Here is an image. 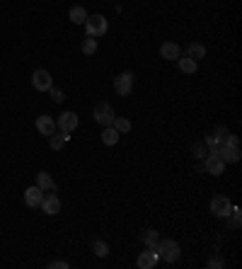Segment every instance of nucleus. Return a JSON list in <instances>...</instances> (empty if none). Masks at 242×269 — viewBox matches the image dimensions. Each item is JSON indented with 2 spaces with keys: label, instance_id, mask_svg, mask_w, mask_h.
<instances>
[{
  "label": "nucleus",
  "instance_id": "1",
  "mask_svg": "<svg viewBox=\"0 0 242 269\" xmlns=\"http://www.w3.org/2000/svg\"><path fill=\"white\" fill-rule=\"evenodd\" d=\"M158 257L160 260H165L167 264H175V262L179 260V255H182V250H179V242L177 240H172V238H160L158 240Z\"/></svg>",
  "mask_w": 242,
  "mask_h": 269
},
{
  "label": "nucleus",
  "instance_id": "2",
  "mask_svg": "<svg viewBox=\"0 0 242 269\" xmlns=\"http://www.w3.org/2000/svg\"><path fill=\"white\" fill-rule=\"evenodd\" d=\"M211 155H218V158L223 160L225 165H233L240 160V146H230V143H221V146H213V148H208Z\"/></svg>",
  "mask_w": 242,
  "mask_h": 269
},
{
  "label": "nucleus",
  "instance_id": "3",
  "mask_svg": "<svg viewBox=\"0 0 242 269\" xmlns=\"http://www.w3.org/2000/svg\"><path fill=\"white\" fill-rule=\"evenodd\" d=\"M107 29H109V22L104 15H87V19H85L87 37H102V34H107Z\"/></svg>",
  "mask_w": 242,
  "mask_h": 269
},
{
  "label": "nucleus",
  "instance_id": "4",
  "mask_svg": "<svg viewBox=\"0 0 242 269\" xmlns=\"http://www.w3.org/2000/svg\"><path fill=\"white\" fill-rule=\"evenodd\" d=\"M92 117L97 124H102V126H112V121H114V107L109 102H97L94 104V109H92Z\"/></svg>",
  "mask_w": 242,
  "mask_h": 269
},
{
  "label": "nucleus",
  "instance_id": "5",
  "mask_svg": "<svg viewBox=\"0 0 242 269\" xmlns=\"http://www.w3.org/2000/svg\"><path fill=\"white\" fill-rule=\"evenodd\" d=\"M78 124H80V119H78V114H75V111H63V114H58L56 129L70 136V133L78 129Z\"/></svg>",
  "mask_w": 242,
  "mask_h": 269
},
{
  "label": "nucleus",
  "instance_id": "6",
  "mask_svg": "<svg viewBox=\"0 0 242 269\" xmlns=\"http://www.w3.org/2000/svg\"><path fill=\"white\" fill-rule=\"evenodd\" d=\"M230 209H233V204H230L228 196L218 194L211 199V214H215L218 218H228V216H230Z\"/></svg>",
  "mask_w": 242,
  "mask_h": 269
},
{
  "label": "nucleus",
  "instance_id": "7",
  "mask_svg": "<svg viewBox=\"0 0 242 269\" xmlns=\"http://www.w3.org/2000/svg\"><path fill=\"white\" fill-rule=\"evenodd\" d=\"M114 90L121 97H129L131 90H133V73H119L114 78Z\"/></svg>",
  "mask_w": 242,
  "mask_h": 269
},
{
  "label": "nucleus",
  "instance_id": "8",
  "mask_svg": "<svg viewBox=\"0 0 242 269\" xmlns=\"http://www.w3.org/2000/svg\"><path fill=\"white\" fill-rule=\"evenodd\" d=\"M32 85H34L37 93H49V87L54 85V78H51L49 71H34V75H32Z\"/></svg>",
  "mask_w": 242,
  "mask_h": 269
},
{
  "label": "nucleus",
  "instance_id": "9",
  "mask_svg": "<svg viewBox=\"0 0 242 269\" xmlns=\"http://www.w3.org/2000/svg\"><path fill=\"white\" fill-rule=\"evenodd\" d=\"M39 209H41L44 214H49V216H56L58 211H61V199H58L56 194H44V199H41Z\"/></svg>",
  "mask_w": 242,
  "mask_h": 269
},
{
  "label": "nucleus",
  "instance_id": "10",
  "mask_svg": "<svg viewBox=\"0 0 242 269\" xmlns=\"http://www.w3.org/2000/svg\"><path fill=\"white\" fill-rule=\"evenodd\" d=\"M158 248H146V252L138 255V267L140 269H153L158 264Z\"/></svg>",
  "mask_w": 242,
  "mask_h": 269
},
{
  "label": "nucleus",
  "instance_id": "11",
  "mask_svg": "<svg viewBox=\"0 0 242 269\" xmlns=\"http://www.w3.org/2000/svg\"><path fill=\"white\" fill-rule=\"evenodd\" d=\"M204 170L208 172V175H223L225 172V163L218 155H206V163H204Z\"/></svg>",
  "mask_w": 242,
  "mask_h": 269
},
{
  "label": "nucleus",
  "instance_id": "12",
  "mask_svg": "<svg viewBox=\"0 0 242 269\" xmlns=\"http://www.w3.org/2000/svg\"><path fill=\"white\" fill-rule=\"evenodd\" d=\"M41 199H44V192H41L37 185L25 189V204H27L29 209H37V206L41 204Z\"/></svg>",
  "mask_w": 242,
  "mask_h": 269
},
{
  "label": "nucleus",
  "instance_id": "13",
  "mask_svg": "<svg viewBox=\"0 0 242 269\" xmlns=\"http://www.w3.org/2000/svg\"><path fill=\"white\" fill-rule=\"evenodd\" d=\"M37 131L39 133H44V136H51L56 129V121H54V117H49V114H41L37 119Z\"/></svg>",
  "mask_w": 242,
  "mask_h": 269
},
{
  "label": "nucleus",
  "instance_id": "14",
  "mask_svg": "<svg viewBox=\"0 0 242 269\" xmlns=\"http://www.w3.org/2000/svg\"><path fill=\"white\" fill-rule=\"evenodd\" d=\"M160 56L167 58V61H177L179 56H182V49H179L175 41H165V44L160 47Z\"/></svg>",
  "mask_w": 242,
  "mask_h": 269
},
{
  "label": "nucleus",
  "instance_id": "15",
  "mask_svg": "<svg viewBox=\"0 0 242 269\" xmlns=\"http://www.w3.org/2000/svg\"><path fill=\"white\" fill-rule=\"evenodd\" d=\"M37 187L41 189V192H56V182H54V177L49 175V172H39L37 175Z\"/></svg>",
  "mask_w": 242,
  "mask_h": 269
},
{
  "label": "nucleus",
  "instance_id": "16",
  "mask_svg": "<svg viewBox=\"0 0 242 269\" xmlns=\"http://www.w3.org/2000/svg\"><path fill=\"white\" fill-rule=\"evenodd\" d=\"M119 131L114 129V126H104V131H102V143L104 146H116L119 143Z\"/></svg>",
  "mask_w": 242,
  "mask_h": 269
},
{
  "label": "nucleus",
  "instance_id": "17",
  "mask_svg": "<svg viewBox=\"0 0 242 269\" xmlns=\"http://www.w3.org/2000/svg\"><path fill=\"white\" fill-rule=\"evenodd\" d=\"M68 17H70L73 25H85V19H87V10H85L83 5H75V8H70Z\"/></svg>",
  "mask_w": 242,
  "mask_h": 269
},
{
  "label": "nucleus",
  "instance_id": "18",
  "mask_svg": "<svg viewBox=\"0 0 242 269\" xmlns=\"http://www.w3.org/2000/svg\"><path fill=\"white\" fill-rule=\"evenodd\" d=\"M177 63H179V71H182V73H186V75L196 73V61L194 58H189V56H179Z\"/></svg>",
  "mask_w": 242,
  "mask_h": 269
},
{
  "label": "nucleus",
  "instance_id": "19",
  "mask_svg": "<svg viewBox=\"0 0 242 269\" xmlns=\"http://www.w3.org/2000/svg\"><path fill=\"white\" fill-rule=\"evenodd\" d=\"M70 139V136H68V133H63V131H54V133H51V148L54 150H61L65 146V141Z\"/></svg>",
  "mask_w": 242,
  "mask_h": 269
},
{
  "label": "nucleus",
  "instance_id": "20",
  "mask_svg": "<svg viewBox=\"0 0 242 269\" xmlns=\"http://www.w3.org/2000/svg\"><path fill=\"white\" fill-rule=\"evenodd\" d=\"M186 56L194 58V61H199V58H204L206 56V47L204 44H189V47H186Z\"/></svg>",
  "mask_w": 242,
  "mask_h": 269
},
{
  "label": "nucleus",
  "instance_id": "21",
  "mask_svg": "<svg viewBox=\"0 0 242 269\" xmlns=\"http://www.w3.org/2000/svg\"><path fill=\"white\" fill-rule=\"evenodd\" d=\"M158 240H160V233L158 231H153V228H150V231L143 233V242H146V248H155Z\"/></svg>",
  "mask_w": 242,
  "mask_h": 269
},
{
  "label": "nucleus",
  "instance_id": "22",
  "mask_svg": "<svg viewBox=\"0 0 242 269\" xmlns=\"http://www.w3.org/2000/svg\"><path fill=\"white\" fill-rule=\"evenodd\" d=\"M112 126L119 133H126V131H131V121L129 119H124V117H114V121H112Z\"/></svg>",
  "mask_w": 242,
  "mask_h": 269
},
{
  "label": "nucleus",
  "instance_id": "23",
  "mask_svg": "<svg viewBox=\"0 0 242 269\" xmlns=\"http://www.w3.org/2000/svg\"><path fill=\"white\" fill-rule=\"evenodd\" d=\"M83 54L85 56H94V54H97V39H94V37L85 39V41H83Z\"/></svg>",
  "mask_w": 242,
  "mask_h": 269
},
{
  "label": "nucleus",
  "instance_id": "24",
  "mask_svg": "<svg viewBox=\"0 0 242 269\" xmlns=\"http://www.w3.org/2000/svg\"><path fill=\"white\" fill-rule=\"evenodd\" d=\"M92 252L97 255V257H107V255H109V245H107L104 240H94L92 242Z\"/></svg>",
  "mask_w": 242,
  "mask_h": 269
},
{
  "label": "nucleus",
  "instance_id": "25",
  "mask_svg": "<svg viewBox=\"0 0 242 269\" xmlns=\"http://www.w3.org/2000/svg\"><path fill=\"white\" fill-rule=\"evenodd\" d=\"M228 136H230V131L225 129V126H215V131H213V139L218 141V146H221V143H225V141H228Z\"/></svg>",
  "mask_w": 242,
  "mask_h": 269
},
{
  "label": "nucleus",
  "instance_id": "26",
  "mask_svg": "<svg viewBox=\"0 0 242 269\" xmlns=\"http://www.w3.org/2000/svg\"><path fill=\"white\" fill-rule=\"evenodd\" d=\"M49 95H51V100H54V102H63V100H65L63 90H61V87H54V85L49 87Z\"/></svg>",
  "mask_w": 242,
  "mask_h": 269
},
{
  "label": "nucleus",
  "instance_id": "27",
  "mask_svg": "<svg viewBox=\"0 0 242 269\" xmlns=\"http://www.w3.org/2000/svg\"><path fill=\"white\" fill-rule=\"evenodd\" d=\"M194 155H196V158H206V155H208L206 143H196V146H194Z\"/></svg>",
  "mask_w": 242,
  "mask_h": 269
},
{
  "label": "nucleus",
  "instance_id": "28",
  "mask_svg": "<svg viewBox=\"0 0 242 269\" xmlns=\"http://www.w3.org/2000/svg\"><path fill=\"white\" fill-rule=\"evenodd\" d=\"M230 216H233V226H235V228H240L242 216H240V209H237V206H233V209H230Z\"/></svg>",
  "mask_w": 242,
  "mask_h": 269
},
{
  "label": "nucleus",
  "instance_id": "29",
  "mask_svg": "<svg viewBox=\"0 0 242 269\" xmlns=\"http://www.w3.org/2000/svg\"><path fill=\"white\" fill-rule=\"evenodd\" d=\"M223 267H225V262L221 257H211L208 260V269H223Z\"/></svg>",
  "mask_w": 242,
  "mask_h": 269
},
{
  "label": "nucleus",
  "instance_id": "30",
  "mask_svg": "<svg viewBox=\"0 0 242 269\" xmlns=\"http://www.w3.org/2000/svg\"><path fill=\"white\" fill-rule=\"evenodd\" d=\"M49 267H51V269H68V262H63V260H54V262H49Z\"/></svg>",
  "mask_w": 242,
  "mask_h": 269
}]
</instances>
